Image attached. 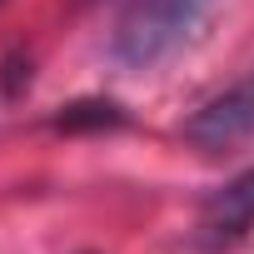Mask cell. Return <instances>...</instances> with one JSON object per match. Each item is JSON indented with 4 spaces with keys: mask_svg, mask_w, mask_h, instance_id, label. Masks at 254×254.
<instances>
[{
    "mask_svg": "<svg viewBox=\"0 0 254 254\" xmlns=\"http://www.w3.org/2000/svg\"><path fill=\"white\" fill-rule=\"evenodd\" d=\"M214 0H130V10L120 15L110 55L120 70H155L160 60H170L194 25L209 15Z\"/></svg>",
    "mask_w": 254,
    "mask_h": 254,
    "instance_id": "1",
    "label": "cell"
},
{
    "mask_svg": "<svg viewBox=\"0 0 254 254\" xmlns=\"http://www.w3.org/2000/svg\"><path fill=\"white\" fill-rule=\"evenodd\" d=\"M254 135V70L229 80L219 95H209L190 120H185V140L199 155H229Z\"/></svg>",
    "mask_w": 254,
    "mask_h": 254,
    "instance_id": "2",
    "label": "cell"
},
{
    "mask_svg": "<svg viewBox=\"0 0 254 254\" xmlns=\"http://www.w3.org/2000/svg\"><path fill=\"white\" fill-rule=\"evenodd\" d=\"M249 229H254V170H244V175H234L204 194L199 219H194V239L204 249H229Z\"/></svg>",
    "mask_w": 254,
    "mask_h": 254,
    "instance_id": "3",
    "label": "cell"
},
{
    "mask_svg": "<svg viewBox=\"0 0 254 254\" xmlns=\"http://www.w3.org/2000/svg\"><path fill=\"white\" fill-rule=\"evenodd\" d=\"M125 125V110L115 100H75L55 115V130H115Z\"/></svg>",
    "mask_w": 254,
    "mask_h": 254,
    "instance_id": "4",
    "label": "cell"
}]
</instances>
